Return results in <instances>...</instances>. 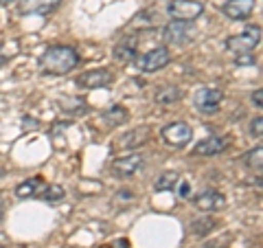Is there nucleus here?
Masks as SVG:
<instances>
[{"instance_id": "nucleus-18", "label": "nucleus", "mask_w": 263, "mask_h": 248, "mask_svg": "<svg viewBox=\"0 0 263 248\" xmlns=\"http://www.w3.org/2000/svg\"><path fill=\"white\" fill-rule=\"evenodd\" d=\"M42 183H44V180L40 176H33L29 180H24V183H20L18 187H15V196H18V198H33L37 193V189L42 187Z\"/></svg>"}, {"instance_id": "nucleus-30", "label": "nucleus", "mask_w": 263, "mask_h": 248, "mask_svg": "<svg viewBox=\"0 0 263 248\" xmlns=\"http://www.w3.org/2000/svg\"><path fill=\"white\" fill-rule=\"evenodd\" d=\"M5 62H7V55L3 53V46H0V66H3Z\"/></svg>"}, {"instance_id": "nucleus-26", "label": "nucleus", "mask_w": 263, "mask_h": 248, "mask_svg": "<svg viewBox=\"0 0 263 248\" xmlns=\"http://www.w3.org/2000/svg\"><path fill=\"white\" fill-rule=\"evenodd\" d=\"M254 60H252V55H248V53H239L237 55V64H252Z\"/></svg>"}, {"instance_id": "nucleus-6", "label": "nucleus", "mask_w": 263, "mask_h": 248, "mask_svg": "<svg viewBox=\"0 0 263 248\" xmlns=\"http://www.w3.org/2000/svg\"><path fill=\"white\" fill-rule=\"evenodd\" d=\"M193 101H195V108L200 112L215 114L219 110L221 101H224V93H221L219 88H202V90H197L195 93Z\"/></svg>"}, {"instance_id": "nucleus-16", "label": "nucleus", "mask_w": 263, "mask_h": 248, "mask_svg": "<svg viewBox=\"0 0 263 248\" xmlns=\"http://www.w3.org/2000/svg\"><path fill=\"white\" fill-rule=\"evenodd\" d=\"M127 110L123 108V105H110L108 110H105L103 114H101V119H103V123H108V126H123V123L127 121Z\"/></svg>"}, {"instance_id": "nucleus-19", "label": "nucleus", "mask_w": 263, "mask_h": 248, "mask_svg": "<svg viewBox=\"0 0 263 248\" xmlns=\"http://www.w3.org/2000/svg\"><path fill=\"white\" fill-rule=\"evenodd\" d=\"M217 226V222L213 220V218H209V216H204V218H197V220H193L191 222V231L197 235V237H204V235H209L213 228Z\"/></svg>"}, {"instance_id": "nucleus-5", "label": "nucleus", "mask_w": 263, "mask_h": 248, "mask_svg": "<svg viewBox=\"0 0 263 248\" xmlns=\"http://www.w3.org/2000/svg\"><path fill=\"white\" fill-rule=\"evenodd\" d=\"M162 138H164V143L171 147H184V145H189V140L193 138V130L184 121H174L162 128Z\"/></svg>"}, {"instance_id": "nucleus-14", "label": "nucleus", "mask_w": 263, "mask_h": 248, "mask_svg": "<svg viewBox=\"0 0 263 248\" xmlns=\"http://www.w3.org/2000/svg\"><path fill=\"white\" fill-rule=\"evenodd\" d=\"M136 46H138V38L125 36L117 46H114V57H117L119 62H132L136 57Z\"/></svg>"}, {"instance_id": "nucleus-21", "label": "nucleus", "mask_w": 263, "mask_h": 248, "mask_svg": "<svg viewBox=\"0 0 263 248\" xmlns=\"http://www.w3.org/2000/svg\"><path fill=\"white\" fill-rule=\"evenodd\" d=\"M176 183H178V173L176 171H164L154 183V189L156 191H169V189L176 187Z\"/></svg>"}, {"instance_id": "nucleus-7", "label": "nucleus", "mask_w": 263, "mask_h": 248, "mask_svg": "<svg viewBox=\"0 0 263 248\" xmlns=\"http://www.w3.org/2000/svg\"><path fill=\"white\" fill-rule=\"evenodd\" d=\"M193 27H191V22H180V20H171L167 27H164L162 31V38H164V42H169V44H184L191 40L193 36Z\"/></svg>"}, {"instance_id": "nucleus-24", "label": "nucleus", "mask_w": 263, "mask_h": 248, "mask_svg": "<svg viewBox=\"0 0 263 248\" xmlns=\"http://www.w3.org/2000/svg\"><path fill=\"white\" fill-rule=\"evenodd\" d=\"M250 134L257 136V138H261V134H263V119H261V117L252 119V123H250Z\"/></svg>"}, {"instance_id": "nucleus-4", "label": "nucleus", "mask_w": 263, "mask_h": 248, "mask_svg": "<svg viewBox=\"0 0 263 248\" xmlns=\"http://www.w3.org/2000/svg\"><path fill=\"white\" fill-rule=\"evenodd\" d=\"M171 62V55H169V48L167 46H158V48H152V51L143 53L141 57L136 60V68L143 70V73H156L164 68Z\"/></svg>"}, {"instance_id": "nucleus-27", "label": "nucleus", "mask_w": 263, "mask_h": 248, "mask_svg": "<svg viewBox=\"0 0 263 248\" xmlns=\"http://www.w3.org/2000/svg\"><path fill=\"white\" fill-rule=\"evenodd\" d=\"M261 101H263V90H254V95H252V103L257 105V108H261Z\"/></svg>"}, {"instance_id": "nucleus-12", "label": "nucleus", "mask_w": 263, "mask_h": 248, "mask_svg": "<svg viewBox=\"0 0 263 248\" xmlns=\"http://www.w3.org/2000/svg\"><path fill=\"white\" fill-rule=\"evenodd\" d=\"M62 5V0H20V11L31 15H46L55 11Z\"/></svg>"}, {"instance_id": "nucleus-8", "label": "nucleus", "mask_w": 263, "mask_h": 248, "mask_svg": "<svg viewBox=\"0 0 263 248\" xmlns=\"http://www.w3.org/2000/svg\"><path fill=\"white\" fill-rule=\"evenodd\" d=\"M112 81H114V73L112 70H108V68H95V70H86L84 75H79L77 86L92 90V88H105V86H110Z\"/></svg>"}, {"instance_id": "nucleus-31", "label": "nucleus", "mask_w": 263, "mask_h": 248, "mask_svg": "<svg viewBox=\"0 0 263 248\" xmlns=\"http://www.w3.org/2000/svg\"><path fill=\"white\" fill-rule=\"evenodd\" d=\"M7 3H11V0H0V5H7Z\"/></svg>"}, {"instance_id": "nucleus-15", "label": "nucleus", "mask_w": 263, "mask_h": 248, "mask_svg": "<svg viewBox=\"0 0 263 248\" xmlns=\"http://www.w3.org/2000/svg\"><path fill=\"white\" fill-rule=\"evenodd\" d=\"M121 140H123L121 145L125 147V150H132V147H138V145H143L145 140H149V130L147 128H136V130L127 132Z\"/></svg>"}, {"instance_id": "nucleus-32", "label": "nucleus", "mask_w": 263, "mask_h": 248, "mask_svg": "<svg viewBox=\"0 0 263 248\" xmlns=\"http://www.w3.org/2000/svg\"><path fill=\"white\" fill-rule=\"evenodd\" d=\"M3 176H5V169H3V167H0V178H3Z\"/></svg>"}, {"instance_id": "nucleus-17", "label": "nucleus", "mask_w": 263, "mask_h": 248, "mask_svg": "<svg viewBox=\"0 0 263 248\" xmlns=\"http://www.w3.org/2000/svg\"><path fill=\"white\" fill-rule=\"evenodd\" d=\"M180 97H182V90H180L178 86H162L158 93H156V103L171 105V103L180 101Z\"/></svg>"}, {"instance_id": "nucleus-33", "label": "nucleus", "mask_w": 263, "mask_h": 248, "mask_svg": "<svg viewBox=\"0 0 263 248\" xmlns=\"http://www.w3.org/2000/svg\"><path fill=\"white\" fill-rule=\"evenodd\" d=\"M0 248H5V246H0Z\"/></svg>"}, {"instance_id": "nucleus-29", "label": "nucleus", "mask_w": 263, "mask_h": 248, "mask_svg": "<svg viewBox=\"0 0 263 248\" xmlns=\"http://www.w3.org/2000/svg\"><path fill=\"white\" fill-rule=\"evenodd\" d=\"M5 218V202H3V198H0V222H3Z\"/></svg>"}, {"instance_id": "nucleus-2", "label": "nucleus", "mask_w": 263, "mask_h": 248, "mask_svg": "<svg viewBox=\"0 0 263 248\" xmlns=\"http://www.w3.org/2000/svg\"><path fill=\"white\" fill-rule=\"evenodd\" d=\"M261 42V27L257 24H250V27H246L241 33H237V36H230L226 40V48L233 53H250L254 48L259 46Z\"/></svg>"}, {"instance_id": "nucleus-9", "label": "nucleus", "mask_w": 263, "mask_h": 248, "mask_svg": "<svg viewBox=\"0 0 263 248\" xmlns=\"http://www.w3.org/2000/svg\"><path fill=\"white\" fill-rule=\"evenodd\" d=\"M141 167H143V156L129 154V156H121V158L112 163V173L117 178H132Z\"/></svg>"}, {"instance_id": "nucleus-20", "label": "nucleus", "mask_w": 263, "mask_h": 248, "mask_svg": "<svg viewBox=\"0 0 263 248\" xmlns=\"http://www.w3.org/2000/svg\"><path fill=\"white\" fill-rule=\"evenodd\" d=\"M261 156H263V147L257 145V147H254V150H250L248 154H243L241 163H243L248 169H257V171H261V165H263Z\"/></svg>"}, {"instance_id": "nucleus-1", "label": "nucleus", "mask_w": 263, "mask_h": 248, "mask_svg": "<svg viewBox=\"0 0 263 248\" xmlns=\"http://www.w3.org/2000/svg\"><path fill=\"white\" fill-rule=\"evenodd\" d=\"M79 64V53L72 46L66 44H53L40 57V68L48 75H66V73L75 70Z\"/></svg>"}, {"instance_id": "nucleus-11", "label": "nucleus", "mask_w": 263, "mask_h": 248, "mask_svg": "<svg viewBox=\"0 0 263 248\" xmlns=\"http://www.w3.org/2000/svg\"><path fill=\"white\" fill-rule=\"evenodd\" d=\"M193 204L200 211H217V209H224L226 206V198H224V193L215 191V189H206V191L197 193L193 198Z\"/></svg>"}, {"instance_id": "nucleus-23", "label": "nucleus", "mask_w": 263, "mask_h": 248, "mask_svg": "<svg viewBox=\"0 0 263 248\" xmlns=\"http://www.w3.org/2000/svg\"><path fill=\"white\" fill-rule=\"evenodd\" d=\"M156 22V11H141L136 15V20L132 22V27H152V24Z\"/></svg>"}, {"instance_id": "nucleus-28", "label": "nucleus", "mask_w": 263, "mask_h": 248, "mask_svg": "<svg viewBox=\"0 0 263 248\" xmlns=\"http://www.w3.org/2000/svg\"><path fill=\"white\" fill-rule=\"evenodd\" d=\"M127 246H129V242H127L125 237H123V239H117V242L112 244V248H127Z\"/></svg>"}, {"instance_id": "nucleus-3", "label": "nucleus", "mask_w": 263, "mask_h": 248, "mask_svg": "<svg viewBox=\"0 0 263 248\" xmlns=\"http://www.w3.org/2000/svg\"><path fill=\"white\" fill-rule=\"evenodd\" d=\"M167 13L180 22H193L204 13V5L200 0H171L167 5Z\"/></svg>"}, {"instance_id": "nucleus-22", "label": "nucleus", "mask_w": 263, "mask_h": 248, "mask_svg": "<svg viewBox=\"0 0 263 248\" xmlns=\"http://www.w3.org/2000/svg\"><path fill=\"white\" fill-rule=\"evenodd\" d=\"M64 196H66V191L62 185H46L44 191L40 193V198L46 202H60V200H64Z\"/></svg>"}, {"instance_id": "nucleus-25", "label": "nucleus", "mask_w": 263, "mask_h": 248, "mask_svg": "<svg viewBox=\"0 0 263 248\" xmlns=\"http://www.w3.org/2000/svg\"><path fill=\"white\" fill-rule=\"evenodd\" d=\"M178 196H180V198H189V196H191V183H189V180L180 183V187H178Z\"/></svg>"}, {"instance_id": "nucleus-13", "label": "nucleus", "mask_w": 263, "mask_h": 248, "mask_svg": "<svg viewBox=\"0 0 263 248\" xmlns=\"http://www.w3.org/2000/svg\"><path fill=\"white\" fill-rule=\"evenodd\" d=\"M228 147V138L226 136H209V138H204L200 140V143L195 145V154L197 156H215L219 152H224Z\"/></svg>"}, {"instance_id": "nucleus-10", "label": "nucleus", "mask_w": 263, "mask_h": 248, "mask_svg": "<svg viewBox=\"0 0 263 248\" xmlns=\"http://www.w3.org/2000/svg\"><path fill=\"white\" fill-rule=\"evenodd\" d=\"M254 5H257V0H228L221 5V13L230 20H246L252 15Z\"/></svg>"}]
</instances>
